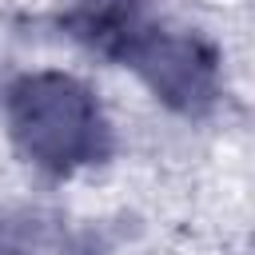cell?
I'll return each instance as SVG.
<instances>
[{
  "label": "cell",
  "mask_w": 255,
  "mask_h": 255,
  "mask_svg": "<svg viewBox=\"0 0 255 255\" xmlns=\"http://www.w3.org/2000/svg\"><path fill=\"white\" fill-rule=\"evenodd\" d=\"M135 60L147 72V80L179 108H195L211 96V64L187 40H171V36L159 40L155 36L135 52Z\"/></svg>",
  "instance_id": "obj_2"
},
{
  "label": "cell",
  "mask_w": 255,
  "mask_h": 255,
  "mask_svg": "<svg viewBox=\"0 0 255 255\" xmlns=\"http://www.w3.org/2000/svg\"><path fill=\"white\" fill-rule=\"evenodd\" d=\"M12 124L20 143L40 163H80L100 151V112L92 108L88 92L60 76L24 80L12 96Z\"/></svg>",
  "instance_id": "obj_1"
}]
</instances>
